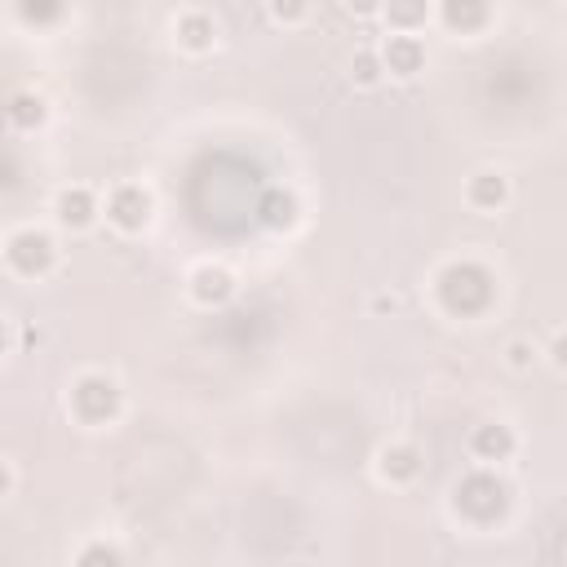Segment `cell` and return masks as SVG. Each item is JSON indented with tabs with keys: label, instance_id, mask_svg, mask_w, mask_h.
<instances>
[{
	"label": "cell",
	"instance_id": "6da1fadb",
	"mask_svg": "<svg viewBox=\"0 0 567 567\" xmlns=\"http://www.w3.org/2000/svg\"><path fill=\"white\" fill-rule=\"evenodd\" d=\"M439 297L452 315H483L492 306V275L479 262H452L439 275Z\"/></svg>",
	"mask_w": 567,
	"mask_h": 567
},
{
	"label": "cell",
	"instance_id": "7a4b0ae2",
	"mask_svg": "<svg viewBox=\"0 0 567 567\" xmlns=\"http://www.w3.org/2000/svg\"><path fill=\"white\" fill-rule=\"evenodd\" d=\"M505 505H510V488H505L497 474L479 470V474H466V479L457 483V510L466 514L470 523H492V519H501Z\"/></svg>",
	"mask_w": 567,
	"mask_h": 567
},
{
	"label": "cell",
	"instance_id": "3957f363",
	"mask_svg": "<svg viewBox=\"0 0 567 567\" xmlns=\"http://www.w3.org/2000/svg\"><path fill=\"white\" fill-rule=\"evenodd\" d=\"M71 408H76L80 421L102 426V421H111L120 412V386L111 377H102V373L80 377L76 386H71Z\"/></svg>",
	"mask_w": 567,
	"mask_h": 567
},
{
	"label": "cell",
	"instance_id": "277c9868",
	"mask_svg": "<svg viewBox=\"0 0 567 567\" xmlns=\"http://www.w3.org/2000/svg\"><path fill=\"white\" fill-rule=\"evenodd\" d=\"M5 257H9V266H14L18 275H45L49 266H54V240H49L45 231H18V235H9V244H5Z\"/></svg>",
	"mask_w": 567,
	"mask_h": 567
},
{
	"label": "cell",
	"instance_id": "5b68a950",
	"mask_svg": "<svg viewBox=\"0 0 567 567\" xmlns=\"http://www.w3.org/2000/svg\"><path fill=\"white\" fill-rule=\"evenodd\" d=\"M107 218H111V226H120V231H129V235L142 231L151 218V195L142 187H116L107 200Z\"/></svg>",
	"mask_w": 567,
	"mask_h": 567
},
{
	"label": "cell",
	"instance_id": "8992f818",
	"mask_svg": "<svg viewBox=\"0 0 567 567\" xmlns=\"http://www.w3.org/2000/svg\"><path fill=\"white\" fill-rule=\"evenodd\" d=\"M191 297L200 306H222L235 297V280L231 271H222V266H200V271L191 275Z\"/></svg>",
	"mask_w": 567,
	"mask_h": 567
},
{
	"label": "cell",
	"instance_id": "52a82bcc",
	"mask_svg": "<svg viewBox=\"0 0 567 567\" xmlns=\"http://www.w3.org/2000/svg\"><path fill=\"white\" fill-rule=\"evenodd\" d=\"M381 63H386L390 76H417V71L426 67V45H421L417 36H390Z\"/></svg>",
	"mask_w": 567,
	"mask_h": 567
},
{
	"label": "cell",
	"instance_id": "ba28073f",
	"mask_svg": "<svg viewBox=\"0 0 567 567\" xmlns=\"http://www.w3.org/2000/svg\"><path fill=\"white\" fill-rule=\"evenodd\" d=\"M94 213H98V200L89 187H67L58 195V222L71 226V231H85L94 222Z\"/></svg>",
	"mask_w": 567,
	"mask_h": 567
},
{
	"label": "cell",
	"instance_id": "9c48e42d",
	"mask_svg": "<svg viewBox=\"0 0 567 567\" xmlns=\"http://www.w3.org/2000/svg\"><path fill=\"white\" fill-rule=\"evenodd\" d=\"M381 474H386L390 483H408L421 474V452L412 448V443H390L386 452H381Z\"/></svg>",
	"mask_w": 567,
	"mask_h": 567
},
{
	"label": "cell",
	"instance_id": "30bf717a",
	"mask_svg": "<svg viewBox=\"0 0 567 567\" xmlns=\"http://www.w3.org/2000/svg\"><path fill=\"white\" fill-rule=\"evenodd\" d=\"M470 448H474V457H483V461H505L514 452V430L510 426H479L474 430V439H470Z\"/></svg>",
	"mask_w": 567,
	"mask_h": 567
},
{
	"label": "cell",
	"instance_id": "8fae6325",
	"mask_svg": "<svg viewBox=\"0 0 567 567\" xmlns=\"http://www.w3.org/2000/svg\"><path fill=\"white\" fill-rule=\"evenodd\" d=\"M470 204H474V209H501V204H505V195H510V187H505V178H501V173H474V178H470Z\"/></svg>",
	"mask_w": 567,
	"mask_h": 567
},
{
	"label": "cell",
	"instance_id": "7c38bea8",
	"mask_svg": "<svg viewBox=\"0 0 567 567\" xmlns=\"http://www.w3.org/2000/svg\"><path fill=\"white\" fill-rule=\"evenodd\" d=\"M213 18L209 14H182L178 18V40L182 49H191V54H204V49H213Z\"/></svg>",
	"mask_w": 567,
	"mask_h": 567
},
{
	"label": "cell",
	"instance_id": "4fadbf2b",
	"mask_svg": "<svg viewBox=\"0 0 567 567\" xmlns=\"http://www.w3.org/2000/svg\"><path fill=\"white\" fill-rule=\"evenodd\" d=\"M443 23L457 27V32H479L488 23V5H479V0H448L443 5Z\"/></svg>",
	"mask_w": 567,
	"mask_h": 567
},
{
	"label": "cell",
	"instance_id": "5bb4252c",
	"mask_svg": "<svg viewBox=\"0 0 567 567\" xmlns=\"http://www.w3.org/2000/svg\"><path fill=\"white\" fill-rule=\"evenodd\" d=\"M5 116L14 129H36L40 120H45V98L40 94H14L5 107Z\"/></svg>",
	"mask_w": 567,
	"mask_h": 567
},
{
	"label": "cell",
	"instance_id": "9a60e30c",
	"mask_svg": "<svg viewBox=\"0 0 567 567\" xmlns=\"http://www.w3.org/2000/svg\"><path fill=\"white\" fill-rule=\"evenodd\" d=\"M262 222H266V226H293V222H297V200H293V195H284V191L266 195Z\"/></svg>",
	"mask_w": 567,
	"mask_h": 567
},
{
	"label": "cell",
	"instance_id": "2e32d148",
	"mask_svg": "<svg viewBox=\"0 0 567 567\" xmlns=\"http://www.w3.org/2000/svg\"><path fill=\"white\" fill-rule=\"evenodd\" d=\"M76 567H125V559H120V550H111V545L94 541V545H85V550H80Z\"/></svg>",
	"mask_w": 567,
	"mask_h": 567
},
{
	"label": "cell",
	"instance_id": "e0dca14e",
	"mask_svg": "<svg viewBox=\"0 0 567 567\" xmlns=\"http://www.w3.org/2000/svg\"><path fill=\"white\" fill-rule=\"evenodd\" d=\"M381 67H386V63L364 49V54H355V63H350V76H355V85H377V80H381Z\"/></svg>",
	"mask_w": 567,
	"mask_h": 567
},
{
	"label": "cell",
	"instance_id": "ac0fdd59",
	"mask_svg": "<svg viewBox=\"0 0 567 567\" xmlns=\"http://www.w3.org/2000/svg\"><path fill=\"white\" fill-rule=\"evenodd\" d=\"M421 18H426V5H390V23H399V27H412Z\"/></svg>",
	"mask_w": 567,
	"mask_h": 567
},
{
	"label": "cell",
	"instance_id": "d6986e66",
	"mask_svg": "<svg viewBox=\"0 0 567 567\" xmlns=\"http://www.w3.org/2000/svg\"><path fill=\"white\" fill-rule=\"evenodd\" d=\"M505 355H510V368H532L536 350H532L528 342H510V350H505Z\"/></svg>",
	"mask_w": 567,
	"mask_h": 567
},
{
	"label": "cell",
	"instance_id": "ffe728a7",
	"mask_svg": "<svg viewBox=\"0 0 567 567\" xmlns=\"http://www.w3.org/2000/svg\"><path fill=\"white\" fill-rule=\"evenodd\" d=\"M23 18L27 23H49V18H58V5H23Z\"/></svg>",
	"mask_w": 567,
	"mask_h": 567
},
{
	"label": "cell",
	"instance_id": "44dd1931",
	"mask_svg": "<svg viewBox=\"0 0 567 567\" xmlns=\"http://www.w3.org/2000/svg\"><path fill=\"white\" fill-rule=\"evenodd\" d=\"M271 14H275V18H280V23H297V18H302V14H306V5H275V9H271Z\"/></svg>",
	"mask_w": 567,
	"mask_h": 567
},
{
	"label": "cell",
	"instance_id": "7402d4cb",
	"mask_svg": "<svg viewBox=\"0 0 567 567\" xmlns=\"http://www.w3.org/2000/svg\"><path fill=\"white\" fill-rule=\"evenodd\" d=\"M550 355H554V364H559V368H567V333H563V337H554Z\"/></svg>",
	"mask_w": 567,
	"mask_h": 567
}]
</instances>
